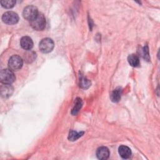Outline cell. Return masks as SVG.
<instances>
[{
    "label": "cell",
    "instance_id": "1",
    "mask_svg": "<svg viewBox=\"0 0 160 160\" xmlns=\"http://www.w3.org/2000/svg\"><path fill=\"white\" fill-rule=\"evenodd\" d=\"M15 75L10 69H4L1 71L0 80L2 84H11L15 81Z\"/></svg>",
    "mask_w": 160,
    "mask_h": 160
},
{
    "label": "cell",
    "instance_id": "2",
    "mask_svg": "<svg viewBox=\"0 0 160 160\" xmlns=\"http://www.w3.org/2000/svg\"><path fill=\"white\" fill-rule=\"evenodd\" d=\"M31 26L36 31H42L46 26V19L42 13H39L31 21H30Z\"/></svg>",
    "mask_w": 160,
    "mask_h": 160
},
{
    "label": "cell",
    "instance_id": "3",
    "mask_svg": "<svg viewBox=\"0 0 160 160\" xmlns=\"http://www.w3.org/2000/svg\"><path fill=\"white\" fill-rule=\"evenodd\" d=\"M23 61L18 55L12 56L8 61L9 68L12 71H18L22 66Z\"/></svg>",
    "mask_w": 160,
    "mask_h": 160
},
{
    "label": "cell",
    "instance_id": "4",
    "mask_svg": "<svg viewBox=\"0 0 160 160\" xmlns=\"http://www.w3.org/2000/svg\"><path fill=\"white\" fill-rule=\"evenodd\" d=\"M38 14L39 12L37 8L32 5L26 6L22 12V16L24 18L29 21L33 20Z\"/></svg>",
    "mask_w": 160,
    "mask_h": 160
},
{
    "label": "cell",
    "instance_id": "5",
    "mask_svg": "<svg viewBox=\"0 0 160 160\" xmlns=\"http://www.w3.org/2000/svg\"><path fill=\"white\" fill-rule=\"evenodd\" d=\"M54 46L53 41L48 38L42 39L39 44L40 51L43 53H48L52 51Z\"/></svg>",
    "mask_w": 160,
    "mask_h": 160
},
{
    "label": "cell",
    "instance_id": "6",
    "mask_svg": "<svg viewBox=\"0 0 160 160\" xmlns=\"http://www.w3.org/2000/svg\"><path fill=\"white\" fill-rule=\"evenodd\" d=\"M2 20L7 24H14L18 22L19 16L17 13L13 11H8L3 14Z\"/></svg>",
    "mask_w": 160,
    "mask_h": 160
},
{
    "label": "cell",
    "instance_id": "7",
    "mask_svg": "<svg viewBox=\"0 0 160 160\" xmlns=\"http://www.w3.org/2000/svg\"><path fill=\"white\" fill-rule=\"evenodd\" d=\"M13 87L10 84H3L1 86V96L5 99L8 98L11 96L13 92Z\"/></svg>",
    "mask_w": 160,
    "mask_h": 160
},
{
    "label": "cell",
    "instance_id": "8",
    "mask_svg": "<svg viewBox=\"0 0 160 160\" xmlns=\"http://www.w3.org/2000/svg\"><path fill=\"white\" fill-rule=\"evenodd\" d=\"M20 45L24 50L30 51L33 47V42L29 36H24L20 40Z\"/></svg>",
    "mask_w": 160,
    "mask_h": 160
},
{
    "label": "cell",
    "instance_id": "9",
    "mask_svg": "<svg viewBox=\"0 0 160 160\" xmlns=\"http://www.w3.org/2000/svg\"><path fill=\"white\" fill-rule=\"evenodd\" d=\"M96 156L99 159L105 160L109 156V151L106 147H100L96 151Z\"/></svg>",
    "mask_w": 160,
    "mask_h": 160
},
{
    "label": "cell",
    "instance_id": "10",
    "mask_svg": "<svg viewBox=\"0 0 160 160\" xmlns=\"http://www.w3.org/2000/svg\"><path fill=\"white\" fill-rule=\"evenodd\" d=\"M118 152L120 156L123 159H128L131 155V151L130 148L124 145L119 147Z\"/></svg>",
    "mask_w": 160,
    "mask_h": 160
},
{
    "label": "cell",
    "instance_id": "11",
    "mask_svg": "<svg viewBox=\"0 0 160 160\" xmlns=\"http://www.w3.org/2000/svg\"><path fill=\"white\" fill-rule=\"evenodd\" d=\"M121 93H122V89L121 88H116L111 94L110 95V98L111 101L114 102H118L121 96Z\"/></svg>",
    "mask_w": 160,
    "mask_h": 160
},
{
    "label": "cell",
    "instance_id": "12",
    "mask_svg": "<svg viewBox=\"0 0 160 160\" xmlns=\"http://www.w3.org/2000/svg\"><path fill=\"white\" fill-rule=\"evenodd\" d=\"M128 61L129 64L132 67H138L140 64L139 58L135 54H131L129 55L128 57Z\"/></svg>",
    "mask_w": 160,
    "mask_h": 160
},
{
    "label": "cell",
    "instance_id": "13",
    "mask_svg": "<svg viewBox=\"0 0 160 160\" xmlns=\"http://www.w3.org/2000/svg\"><path fill=\"white\" fill-rule=\"evenodd\" d=\"M82 102L81 99L80 98H76V99L75 100L74 106L71 111V114L72 115H76L80 110L81 108L82 107Z\"/></svg>",
    "mask_w": 160,
    "mask_h": 160
},
{
    "label": "cell",
    "instance_id": "14",
    "mask_svg": "<svg viewBox=\"0 0 160 160\" xmlns=\"http://www.w3.org/2000/svg\"><path fill=\"white\" fill-rule=\"evenodd\" d=\"M84 134L83 132H78L76 131H71L69 133V136H68V139L70 141H74L77 140L78 139H79L81 136H82V134Z\"/></svg>",
    "mask_w": 160,
    "mask_h": 160
},
{
    "label": "cell",
    "instance_id": "15",
    "mask_svg": "<svg viewBox=\"0 0 160 160\" xmlns=\"http://www.w3.org/2000/svg\"><path fill=\"white\" fill-rule=\"evenodd\" d=\"M91 86V81L86 78L81 76L79 80V86L82 89H88Z\"/></svg>",
    "mask_w": 160,
    "mask_h": 160
},
{
    "label": "cell",
    "instance_id": "16",
    "mask_svg": "<svg viewBox=\"0 0 160 160\" xmlns=\"http://www.w3.org/2000/svg\"><path fill=\"white\" fill-rule=\"evenodd\" d=\"M16 1L14 0H2L1 1V6L6 9H10L14 6Z\"/></svg>",
    "mask_w": 160,
    "mask_h": 160
},
{
    "label": "cell",
    "instance_id": "17",
    "mask_svg": "<svg viewBox=\"0 0 160 160\" xmlns=\"http://www.w3.org/2000/svg\"><path fill=\"white\" fill-rule=\"evenodd\" d=\"M35 58H36V54L34 52H32V51L27 52L26 54V55L24 56V58H25L26 61H27L28 62H30L34 61Z\"/></svg>",
    "mask_w": 160,
    "mask_h": 160
},
{
    "label": "cell",
    "instance_id": "18",
    "mask_svg": "<svg viewBox=\"0 0 160 160\" xmlns=\"http://www.w3.org/2000/svg\"><path fill=\"white\" fill-rule=\"evenodd\" d=\"M143 52H144V58L147 59V61H149V53H148V47H144V49H143Z\"/></svg>",
    "mask_w": 160,
    "mask_h": 160
}]
</instances>
